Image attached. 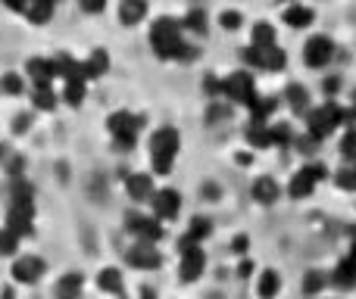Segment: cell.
Instances as JSON below:
<instances>
[{"instance_id": "1", "label": "cell", "mask_w": 356, "mask_h": 299, "mask_svg": "<svg viewBox=\"0 0 356 299\" xmlns=\"http://www.w3.org/2000/svg\"><path fill=\"white\" fill-rule=\"evenodd\" d=\"M181 22L172 16H160L154 25H150V47L156 50L160 60H181V62H191L197 56V47L188 44L181 37Z\"/></svg>"}, {"instance_id": "2", "label": "cell", "mask_w": 356, "mask_h": 299, "mask_svg": "<svg viewBox=\"0 0 356 299\" xmlns=\"http://www.w3.org/2000/svg\"><path fill=\"white\" fill-rule=\"evenodd\" d=\"M181 150V135L175 128H156L150 135V162H154V171L156 175H169L172 169V159L178 156Z\"/></svg>"}, {"instance_id": "3", "label": "cell", "mask_w": 356, "mask_h": 299, "mask_svg": "<svg viewBox=\"0 0 356 299\" xmlns=\"http://www.w3.org/2000/svg\"><path fill=\"white\" fill-rule=\"evenodd\" d=\"M338 125H347V110L341 103H334V100H328V103L319 106V110L307 112V135H313L316 141L328 137Z\"/></svg>"}, {"instance_id": "4", "label": "cell", "mask_w": 356, "mask_h": 299, "mask_svg": "<svg viewBox=\"0 0 356 299\" xmlns=\"http://www.w3.org/2000/svg\"><path fill=\"white\" fill-rule=\"evenodd\" d=\"M222 94L234 103H244L250 106L253 97H257V81H253L250 72H232L225 81H222Z\"/></svg>"}, {"instance_id": "5", "label": "cell", "mask_w": 356, "mask_h": 299, "mask_svg": "<svg viewBox=\"0 0 356 299\" xmlns=\"http://www.w3.org/2000/svg\"><path fill=\"white\" fill-rule=\"evenodd\" d=\"M31 221H35V203L31 200H10L3 228H10L16 237H25V234H31Z\"/></svg>"}, {"instance_id": "6", "label": "cell", "mask_w": 356, "mask_h": 299, "mask_svg": "<svg viewBox=\"0 0 356 299\" xmlns=\"http://www.w3.org/2000/svg\"><path fill=\"white\" fill-rule=\"evenodd\" d=\"M125 228H129V234H135L138 244H160L163 240V225L160 219H154V215H125Z\"/></svg>"}, {"instance_id": "7", "label": "cell", "mask_w": 356, "mask_h": 299, "mask_svg": "<svg viewBox=\"0 0 356 299\" xmlns=\"http://www.w3.org/2000/svg\"><path fill=\"white\" fill-rule=\"evenodd\" d=\"M207 268V256H203V244H194V240L184 234L181 237V277L184 281H197Z\"/></svg>"}, {"instance_id": "8", "label": "cell", "mask_w": 356, "mask_h": 299, "mask_svg": "<svg viewBox=\"0 0 356 299\" xmlns=\"http://www.w3.org/2000/svg\"><path fill=\"white\" fill-rule=\"evenodd\" d=\"M332 56H334V44H332V37H325V35L309 37L307 47H303V62H307L309 69L328 66V62H332Z\"/></svg>"}, {"instance_id": "9", "label": "cell", "mask_w": 356, "mask_h": 299, "mask_svg": "<svg viewBox=\"0 0 356 299\" xmlns=\"http://www.w3.org/2000/svg\"><path fill=\"white\" fill-rule=\"evenodd\" d=\"M106 128H110L113 137H138L144 128V116H135L129 110H119L106 119Z\"/></svg>"}, {"instance_id": "10", "label": "cell", "mask_w": 356, "mask_h": 299, "mask_svg": "<svg viewBox=\"0 0 356 299\" xmlns=\"http://www.w3.org/2000/svg\"><path fill=\"white\" fill-rule=\"evenodd\" d=\"M150 203H154V219H160V221L175 219L178 209H181V196H178L175 190H169V187L156 190V194L150 196Z\"/></svg>"}, {"instance_id": "11", "label": "cell", "mask_w": 356, "mask_h": 299, "mask_svg": "<svg viewBox=\"0 0 356 299\" xmlns=\"http://www.w3.org/2000/svg\"><path fill=\"white\" fill-rule=\"evenodd\" d=\"M13 277L19 284H38L44 277V262L38 256H19L13 262Z\"/></svg>"}, {"instance_id": "12", "label": "cell", "mask_w": 356, "mask_h": 299, "mask_svg": "<svg viewBox=\"0 0 356 299\" xmlns=\"http://www.w3.org/2000/svg\"><path fill=\"white\" fill-rule=\"evenodd\" d=\"M125 190H129V196L131 200H150V196L156 194L154 190V178L150 175H144V171H135V175H129L125 178Z\"/></svg>"}, {"instance_id": "13", "label": "cell", "mask_w": 356, "mask_h": 299, "mask_svg": "<svg viewBox=\"0 0 356 299\" xmlns=\"http://www.w3.org/2000/svg\"><path fill=\"white\" fill-rule=\"evenodd\" d=\"M129 265H135V268H156L160 265V253L154 250V244H135L129 250Z\"/></svg>"}, {"instance_id": "14", "label": "cell", "mask_w": 356, "mask_h": 299, "mask_svg": "<svg viewBox=\"0 0 356 299\" xmlns=\"http://www.w3.org/2000/svg\"><path fill=\"white\" fill-rule=\"evenodd\" d=\"M25 75H29L35 85H50V81L56 78L54 62H50V60H41V56H31V60L25 62Z\"/></svg>"}, {"instance_id": "15", "label": "cell", "mask_w": 356, "mask_h": 299, "mask_svg": "<svg viewBox=\"0 0 356 299\" xmlns=\"http://www.w3.org/2000/svg\"><path fill=\"white\" fill-rule=\"evenodd\" d=\"M328 281H332L334 287H341V290H350V287H356V259H353V256L341 259L338 268L332 271V277H328Z\"/></svg>"}, {"instance_id": "16", "label": "cell", "mask_w": 356, "mask_h": 299, "mask_svg": "<svg viewBox=\"0 0 356 299\" xmlns=\"http://www.w3.org/2000/svg\"><path fill=\"white\" fill-rule=\"evenodd\" d=\"M253 200L263 203V206H269V203H275L278 196H282V187H278V181H272V178H257L250 187Z\"/></svg>"}, {"instance_id": "17", "label": "cell", "mask_w": 356, "mask_h": 299, "mask_svg": "<svg viewBox=\"0 0 356 299\" xmlns=\"http://www.w3.org/2000/svg\"><path fill=\"white\" fill-rule=\"evenodd\" d=\"M244 137H247V144H250V147H257V150H266V147H272L269 122H257V119H253V122L247 125Z\"/></svg>"}, {"instance_id": "18", "label": "cell", "mask_w": 356, "mask_h": 299, "mask_svg": "<svg viewBox=\"0 0 356 299\" xmlns=\"http://www.w3.org/2000/svg\"><path fill=\"white\" fill-rule=\"evenodd\" d=\"M316 184H319V181H316V178L309 175V169L303 165V169L291 178V187L288 190H291V196H294V200H303V196H309L316 190Z\"/></svg>"}, {"instance_id": "19", "label": "cell", "mask_w": 356, "mask_h": 299, "mask_svg": "<svg viewBox=\"0 0 356 299\" xmlns=\"http://www.w3.org/2000/svg\"><path fill=\"white\" fill-rule=\"evenodd\" d=\"M144 16H147V0H122V3H119V19H122V25H138Z\"/></svg>"}, {"instance_id": "20", "label": "cell", "mask_w": 356, "mask_h": 299, "mask_svg": "<svg viewBox=\"0 0 356 299\" xmlns=\"http://www.w3.org/2000/svg\"><path fill=\"white\" fill-rule=\"evenodd\" d=\"M313 19H316V12L309 10V6H303V3H294V6L284 10V25H291V28H309Z\"/></svg>"}, {"instance_id": "21", "label": "cell", "mask_w": 356, "mask_h": 299, "mask_svg": "<svg viewBox=\"0 0 356 299\" xmlns=\"http://www.w3.org/2000/svg\"><path fill=\"white\" fill-rule=\"evenodd\" d=\"M54 6H56V0H29L25 16H29V22L41 25V22H47V19L54 16Z\"/></svg>"}, {"instance_id": "22", "label": "cell", "mask_w": 356, "mask_h": 299, "mask_svg": "<svg viewBox=\"0 0 356 299\" xmlns=\"http://www.w3.org/2000/svg\"><path fill=\"white\" fill-rule=\"evenodd\" d=\"M259 53V69H272V72H278V69H284V62H288V56H284V50L275 47H257Z\"/></svg>"}, {"instance_id": "23", "label": "cell", "mask_w": 356, "mask_h": 299, "mask_svg": "<svg viewBox=\"0 0 356 299\" xmlns=\"http://www.w3.org/2000/svg\"><path fill=\"white\" fill-rule=\"evenodd\" d=\"M284 100H288V106L297 112V116L309 112V91L303 85H291L288 91H284Z\"/></svg>"}, {"instance_id": "24", "label": "cell", "mask_w": 356, "mask_h": 299, "mask_svg": "<svg viewBox=\"0 0 356 299\" xmlns=\"http://www.w3.org/2000/svg\"><path fill=\"white\" fill-rule=\"evenodd\" d=\"M278 290H282V277H278V271L266 268L263 275H259V284H257V293L259 299H275Z\"/></svg>"}, {"instance_id": "25", "label": "cell", "mask_w": 356, "mask_h": 299, "mask_svg": "<svg viewBox=\"0 0 356 299\" xmlns=\"http://www.w3.org/2000/svg\"><path fill=\"white\" fill-rule=\"evenodd\" d=\"M81 275H75V271H69V275H63L60 281H56V296L60 299H79L81 293Z\"/></svg>"}, {"instance_id": "26", "label": "cell", "mask_w": 356, "mask_h": 299, "mask_svg": "<svg viewBox=\"0 0 356 299\" xmlns=\"http://www.w3.org/2000/svg\"><path fill=\"white\" fill-rule=\"evenodd\" d=\"M106 69H110V56H106V50H94V53L85 60L88 78H100V75H106Z\"/></svg>"}, {"instance_id": "27", "label": "cell", "mask_w": 356, "mask_h": 299, "mask_svg": "<svg viewBox=\"0 0 356 299\" xmlns=\"http://www.w3.org/2000/svg\"><path fill=\"white\" fill-rule=\"evenodd\" d=\"M250 41H253L250 47H275V28H272L269 22H257Z\"/></svg>"}, {"instance_id": "28", "label": "cell", "mask_w": 356, "mask_h": 299, "mask_svg": "<svg viewBox=\"0 0 356 299\" xmlns=\"http://www.w3.org/2000/svg\"><path fill=\"white\" fill-rule=\"evenodd\" d=\"M275 106H278L275 97H253L250 112H253V119H257V122H269V116L275 112Z\"/></svg>"}, {"instance_id": "29", "label": "cell", "mask_w": 356, "mask_h": 299, "mask_svg": "<svg viewBox=\"0 0 356 299\" xmlns=\"http://www.w3.org/2000/svg\"><path fill=\"white\" fill-rule=\"evenodd\" d=\"M97 287L106 290V293H119V290H122V275H119V268H104L100 271Z\"/></svg>"}, {"instance_id": "30", "label": "cell", "mask_w": 356, "mask_h": 299, "mask_svg": "<svg viewBox=\"0 0 356 299\" xmlns=\"http://www.w3.org/2000/svg\"><path fill=\"white\" fill-rule=\"evenodd\" d=\"M31 100H35V110H54L56 106V94H54V87L50 85H35Z\"/></svg>"}, {"instance_id": "31", "label": "cell", "mask_w": 356, "mask_h": 299, "mask_svg": "<svg viewBox=\"0 0 356 299\" xmlns=\"http://www.w3.org/2000/svg\"><path fill=\"white\" fill-rule=\"evenodd\" d=\"M181 28L194 31V35H207V12H203V10H191L188 16L181 19Z\"/></svg>"}, {"instance_id": "32", "label": "cell", "mask_w": 356, "mask_h": 299, "mask_svg": "<svg viewBox=\"0 0 356 299\" xmlns=\"http://www.w3.org/2000/svg\"><path fill=\"white\" fill-rule=\"evenodd\" d=\"M269 135H272V144H278V147H288V144L294 141V128H291L288 122H272Z\"/></svg>"}, {"instance_id": "33", "label": "cell", "mask_w": 356, "mask_h": 299, "mask_svg": "<svg viewBox=\"0 0 356 299\" xmlns=\"http://www.w3.org/2000/svg\"><path fill=\"white\" fill-rule=\"evenodd\" d=\"M325 284H328L325 271H309V275L303 277V293L316 296V293H322V287H325Z\"/></svg>"}, {"instance_id": "34", "label": "cell", "mask_w": 356, "mask_h": 299, "mask_svg": "<svg viewBox=\"0 0 356 299\" xmlns=\"http://www.w3.org/2000/svg\"><path fill=\"white\" fill-rule=\"evenodd\" d=\"M209 219H191V228H188V237L194 240V244H203V237H209Z\"/></svg>"}, {"instance_id": "35", "label": "cell", "mask_w": 356, "mask_h": 299, "mask_svg": "<svg viewBox=\"0 0 356 299\" xmlns=\"http://www.w3.org/2000/svg\"><path fill=\"white\" fill-rule=\"evenodd\" d=\"M334 181L341 190H356V165H344V169L334 171Z\"/></svg>"}, {"instance_id": "36", "label": "cell", "mask_w": 356, "mask_h": 299, "mask_svg": "<svg viewBox=\"0 0 356 299\" xmlns=\"http://www.w3.org/2000/svg\"><path fill=\"white\" fill-rule=\"evenodd\" d=\"M19 250V237L10 228H0V256H13Z\"/></svg>"}, {"instance_id": "37", "label": "cell", "mask_w": 356, "mask_h": 299, "mask_svg": "<svg viewBox=\"0 0 356 299\" xmlns=\"http://www.w3.org/2000/svg\"><path fill=\"white\" fill-rule=\"evenodd\" d=\"M63 97H66V103L79 106L81 100H85V81H66V91H63Z\"/></svg>"}, {"instance_id": "38", "label": "cell", "mask_w": 356, "mask_h": 299, "mask_svg": "<svg viewBox=\"0 0 356 299\" xmlns=\"http://www.w3.org/2000/svg\"><path fill=\"white\" fill-rule=\"evenodd\" d=\"M22 87H25V81H22V75H16V72H6L3 78H0V91L3 94H22Z\"/></svg>"}, {"instance_id": "39", "label": "cell", "mask_w": 356, "mask_h": 299, "mask_svg": "<svg viewBox=\"0 0 356 299\" xmlns=\"http://www.w3.org/2000/svg\"><path fill=\"white\" fill-rule=\"evenodd\" d=\"M341 156H344L347 162H356V128H347L344 141H341Z\"/></svg>"}, {"instance_id": "40", "label": "cell", "mask_w": 356, "mask_h": 299, "mask_svg": "<svg viewBox=\"0 0 356 299\" xmlns=\"http://www.w3.org/2000/svg\"><path fill=\"white\" fill-rule=\"evenodd\" d=\"M219 22H222V28H225V31H238L241 22H244V16H241L238 10H225V12L219 16Z\"/></svg>"}, {"instance_id": "41", "label": "cell", "mask_w": 356, "mask_h": 299, "mask_svg": "<svg viewBox=\"0 0 356 299\" xmlns=\"http://www.w3.org/2000/svg\"><path fill=\"white\" fill-rule=\"evenodd\" d=\"M79 6H81L85 12H91V16H94V12H104L106 0H79Z\"/></svg>"}, {"instance_id": "42", "label": "cell", "mask_w": 356, "mask_h": 299, "mask_svg": "<svg viewBox=\"0 0 356 299\" xmlns=\"http://www.w3.org/2000/svg\"><path fill=\"white\" fill-rule=\"evenodd\" d=\"M316 137L313 135H303V137H297V147H300V153H313V147H316Z\"/></svg>"}, {"instance_id": "43", "label": "cell", "mask_w": 356, "mask_h": 299, "mask_svg": "<svg viewBox=\"0 0 356 299\" xmlns=\"http://www.w3.org/2000/svg\"><path fill=\"white\" fill-rule=\"evenodd\" d=\"M307 169H309V175H313L316 181H325V178H328V169H325V165H319V162L307 165Z\"/></svg>"}, {"instance_id": "44", "label": "cell", "mask_w": 356, "mask_h": 299, "mask_svg": "<svg viewBox=\"0 0 356 299\" xmlns=\"http://www.w3.org/2000/svg\"><path fill=\"white\" fill-rule=\"evenodd\" d=\"M6 10H16V12H25V6H29V0H3Z\"/></svg>"}, {"instance_id": "45", "label": "cell", "mask_w": 356, "mask_h": 299, "mask_svg": "<svg viewBox=\"0 0 356 299\" xmlns=\"http://www.w3.org/2000/svg\"><path fill=\"white\" fill-rule=\"evenodd\" d=\"M322 87H325V94H334L341 87V78H325L322 81Z\"/></svg>"}, {"instance_id": "46", "label": "cell", "mask_w": 356, "mask_h": 299, "mask_svg": "<svg viewBox=\"0 0 356 299\" xmlns=\"http://www.w3.org/2000/svg\"><path fill=\"white\" fill-rule=\"evenodd\" d=\"M29 125H31V119H29V116H16V131H19V135H22V131L29 128Z\"/></svg>"}, {"instance_id": "47", "label": "cell", "mask_w": 356, "mask_h": 299, "mask_svg": "<svg viewBox=\"0 0 356 299\" xmlns=\"http://www.w3.org/2000/svg\"><path fill=\"white\" fill-rule=\"evenodd\" d=\"M347 122H356V91H353V103H350V110H347Z\"/></svg>"}, {"instance_id": "48", "label": "cell", "mask_w": 356, "mask_h": 299, "mask_svg": "<svg viewBox=\"0 0 356 299\" xmlns=\"http://www.w3.org/2000/svg\"><path fill=\"white\" fill-rule=\"evenodd\" d=\"M247 250V237H238L234 240V253H244Z\"/></svg>"}, {"instance_id": "49", "label": "cell", "mask_w": 356, "mask_h": 299, "mask_svg": "<svg viewBox=\"0 0 356 299\" xmlns=\"http://www.w3.org/2000/svg\"><path fill=\"white\" fill-rule=\"evenodd\" d=\"M250 271H253V265H250V262H241V268H238V275H241V277H247Z\"/></svg>"}, {"instance_id": "50", "label": "cell", "mask_w": 356, "mask_h": 299, "mask_svg": "<svg viewBox=\"0 0 356 299\" xmlns=\"http://www.w3.org/2000/svg\"><path fill=\"white\" fill-rule=\"evenodd\" d=\"M350 240H353V246H350V256L356 259V228H353V231H350Z\"/></svg>"}, {"instance_id": "51", "label": "cell", "mask_w": 356, "mask_h": 299, "mask_svg": "<svg viewBox=\"0 0 356 299\" xmlns=\"http://www.w3.org/2000/svg\"><path fill=\"white\" fill-rule=\"evenodd\" d=\"M141 299H156V296L150 293V290H144V293H141Z\"/></svg>"}, {"instance_id": "52", "label": "cell", "mask_w": 356, "mask_h": 299, "mask_svg": "<svg viewBox=\"0 0 356 299\" xmlns=\"http://www.w3.org/2000/svg\"><path fill=\"white\" fill-rule=\"evenodd\" d=\"M0 156H3V153H0Z\"/></svg>"}, {"instance_id": "53", "label": "cell", "mask_w": 356, "mask_h": 299, "mask_svg": "<svg viewBox=\"0 0 356 299\" xmlns=\"http://www.w3.org/2000/svg\"><path fill=\"white\" fill-rule=\"evenodd\" d=\"M353 165H356V162H353Z\"/></svg>"}]
</instances>
